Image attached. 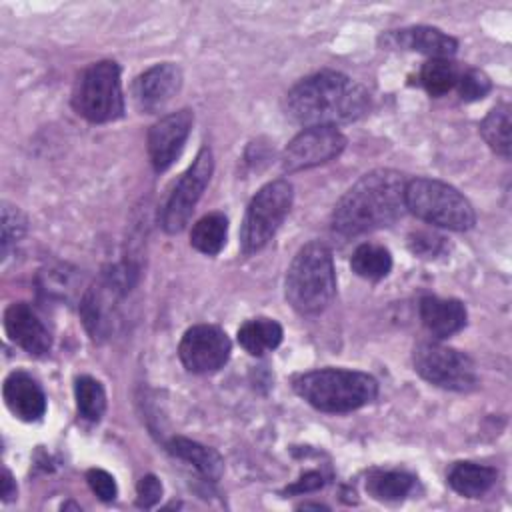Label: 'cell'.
I'll return each instance as SVG.
<instances>
[{"label":"cell","mask_w":512,"mask_h":512,"mask_svg":"<svg viewBox=\"0 0 512 512\" xmlns=\"http://www.w3.org/2000/svg\"><path fill=\"white\" fill-rule=\"evenodd\" d=\"M456 86H458V92H460L462 100H468V102L480 100V98H484L492 90L490 78L482 70H478V68H470V70L462 72L458 76Z\"/></svg>","instance_id":"obj_28"},{"label":"cell","mask_w":512,"mask_h":512,"mask_svg":"<svg viewBox=\"0 0 512 512\" xmlns=\"http://www.w3.org/2000/svg\"><path fill=\"white\" fill-rule=\"evenodd\" d=\"M86 480H88V486L92 488V492H94L100 500L110 502V500L116 498V494H118L116 482H114V478H112L106 470L92 468V470H88Z\"/></svg>","instance_id":"obj_29"},{"label":"cell","mask_w":512,"mask_h":512,"mask_svg":"<svg viewBox=\"0 0 512 512\" xmlns=\"http://www.w3.org/2000/svg\"><path fill=\"white\" fill-rule=\"evenodd\" d=\"M322 484H324V480H322V476L318 472H306L296 484L288 486L286 492H296V494L312 492V490H318Z\"/></svg>","instance_id":"obj_32"},{"label":"cell","mask_w":512,"mask_h":512,"mask_svg":"<svg viewBox=\"0 0 512 512\" xmlns=\"http://www.w3.org/2000/svg\"><path fill=\"white\" fill-rule=\"evenodd\" d=\"M74 394H76V406L78 412L86 420H100L104 410H106V392L102 384L92 378V376H78L74 384Z\"/></svg>","instance_id":"obj_26"},{"label":"cell","mask_w":512,"mask_h":512,"mask_svg":"<svg viewBox=\"0 0 512 512\" xmlns=\"http://www.w3.org/2000/svg\"><path fill=\"white\" fill-rule=\"evenodd\" d=\"M26 232V216L12 204H2V254L6 256L10 244L18 242Z\"/></svg>","instance_id":"obj_27"},{"label":"cell","mask_w":512,"mask_h":512,"mask_svg":"<svg viewBox=\"0 0 512 512\" xmlns=\"http://www.w3.org/2000/svg\"><path fill=\"white\" fill-rule=\"evenodd\" d=\"M414 488V476L398 470H376L366 480V490L376 500H402Z\"/></svg>","instance_id":"obj_22"},{"label":"cell","mask_w":512,"mask_h":512,"mask_svg":"<svg viewBox=\"0 0 512 512\" xmlns=\"http://www.w3.org/2000/svg\"><path fill=\"white\" fill-rule=\"evenodd\" d=\"M382 42L388 46L416 50L430 58H450L458 48V42L452 36L432 26H412L404 30H394L382 36Z\"/></svg>","instance_id":"obj_16"},{"label":"cell","mask_w":512,"mask_h":512,"mask_svg":"<svg viewBox=\"0 0 512 512\" xmlns=\"http://www.w3.org/2000/svg\"><path fill=\"white\" fill-rule=\"evenodd\" d=\"M16 496V484L8 470L2 472V500H10Z\"/></svg>","instance_id":"obj_33"},{"label":"cell","mask_w":512,"mask_h":512,"mask_svg":"<svg viewBox=\"0 0 512 512\" xmlns=\"http://www.w3.org/2000/svg\"><path fill=\"white\" fill-rule=\"evenodd\" d=\"M240 346L252 356H262L282 342V326L270 318H254L238 328Z\"/></svg>","instance_id":"obj_20"},{"label":"cell","mask_w":512,"mask_h":512,"mask_svg":"<svg viewBox=\"0 0 512 512\" xmlns=\"http://www.w3.org/2000/svg\"><path fill=\"white\" fill-rule=\"evenodd\" d=\"M2 394L8 410L24 422H36L46 412V396L40 384L26 372H12L4 380Z\"/></svg>","instance_id":"obj_15"},{"label":"cell","mask_w":512,"mask_h":512,"mask_svg":"<svg viewBox=\"0 0 512 512\" xmlns=\"http://www.w3.org/2000/svg\"><path fill=\"white\" fill-rule=\"evenodd\" d=\"M230 338L226 332L212 324H196L188 328L180 340L178 354L186 370L208 374L222 368L230 358Z\"/></svg>","instance_id":"obj_11"},{"label":"cell","mask_w":512,"mask_h":512,"mask_svg":"<svg viewBox=\"0 0 512 512\" xmlns=\"http://www.w3.org/2000/svg\"><path fill=\"white\" fill-rule=\"evenodd\" d=\"M168 452L180 460H186L188 464H192L204 478L208 480H218L224 472V462L222 456L214 450L208 448L200 442L176 436L168 442Z\"/></svg>","instance_id":"obj_18"},{"label":"cell","mask_w":512,"mask_h":512,"mask_svg":"<svg viewBox=\"0 0 512 512\" xmlns=\"http://www.w3.org/2000/svg\"><path fill=\"white\" fill-rule=\"evenodd\" d=\"M406 178L390 168L364 174L334 206L332 228L344 236L370 232L398 220L404 204Z\"/></svg>","instance_id":"obj_1"},{"label":"cell","mask_w":512,"mask_h":512,"mask_svg":"<svg viewBox=\"0 0 512 512\" xmlns=\"http://www.w3.org/2000/svg\"><path fill=\"white\" fill-rule=\"evenodd\" d=\"M458 66L448 58H430L420 72V82L432 96H442L458 82Z\"/></svg>","instance_id":"obj_25"},{"label":"cell","mask_w":512,"mask_h":512,"mask_svg":"<svg viewBox=\"0 0 512 512\" xmlns=\"http://www.w3.org/2000/svg\"><path fill=\"white\" fill-rule=\"evenodd\" d=\"M408 246L414 254L418 256H424V258H432L434 254L440 252L442 248V238L440 236H434L430 232H416V234H410L408 238Z\"/></svg>","instance_id":"obj_31"},{"label":"cell","mask_w":512,"mask_h":512,"mask_svg":"<svg viewBox=\"0 0 512 512\" xmlns=\"http://www.w3.org/2000/svg\"><path fill=\"white\" fill-rule=\"evenodd\" d=\"M352 270L366 280H380L392 268V256L384 246L360 244L350 260Z\"/></svg>","instance_id":"obj_24"},{"label":"cell","mask_w":512,"mask_h":512,"mask_svg":"<svg viewBox=\"0 0 512 512\" xmlns=\"http://www.w3.org/2000/svg\"><path fill=\"white\" fill-rule=\"evenodd\" d=\"M212 168H214V160H212V150L208 146H202L200 152L196 154L192 166L180 176V180L176 182L174 190L170 192L164 210H162V218L160 224L168 234H176L180 230H184V226L188 224L196 202L200 200L210 176H212Z\"/></svg>","instance_id":"obj_9"},{"label":"cell","mask_w":512,"mask_h":512,"mask_svg":"<svg viewBox=\"0 0 512 512\" xmlns=\"http://www.w3.org/2000/svg\"><path fill=\"white\" fill-rule=\"evenodd\" d=\"M136 494H138L136 504L140 508H152L162 496V484L154 474H146L140 478V482L136 486Z\"/></svg>","instance_id":"obj_30"},{"label":"cell","mask_w":512,"mask_h":512,"mask_svg":"<svg viewBox=\"0 0 512 512\" xmlns=\"http://www.w3.org/2000/svg\"><path fill=\"white\" fill-rule=\"evenodd\" d=\"M4 330H6L8 338L16 346L24 348L28 354L42 356L52 346L46 326L42 324L38 314L26 302H14L6 308Z\"/></svg>","instance_id":"obj_14"},{"label":"cell","mask_w":512,"mask_h":512,"mask_svg":"<svg viewBox=\"0 0 512 512\" xmlns=\"http://www.w3.org/2000/svg\"><path fill=\"white\" fill-rule=\"evenodd\" d=\"M412 364L426 382L446 390L468 392L478 382L472 358L440 342H418L412 352Z\"/></svg>","instance_id":"obj_8"},{"label":"cell","mask_w":512,"mask_h":512,"mask_svg":"<svg viewBox=\"0 0 512 512\" xmlns=\"http://www.w3.org/2000/svg\"><path fill=\"white\" fill-rule=\"evenodd\" d=\"M406 208L420 220L464 232L476 222L472 204L450 184L434 178H414L406 182L404 190Z\"/></svg>","instance_id":"obj_5"},{"label":"cell","mask_w":512,"mask_h":512,"mask_svg":"<svg viewBox=\"0 0 512 512\" xmlns=\"http://www.w3.org/2000/svg\"><path fill=\"white\" fill-rule=\"evenodd\" d=\"M72 104L90 122H110L122 116L124 98L120 68L112 60L90 64L78 78Z\"/></svg>","instance_id":"obj_6"},{"label":"cell","mask_w":512,"mask_h":512,"mask_svg":"<svg viewBox=\"0 0 512 512\" xmlns=\"http://www.w3.org/2000/svg\"><path fill=\"white\" fill-rule=\"evenodd\" d=\"M420 320L430 334L446 338L466 326V308L456 298L424 296L420 300Z\"/></svg>","instance_id":"obj_17"},{"label":"cell","mask_w":512,"mask_h":512,"mask_svg":"<svg viewBox=\"0 0 512 512\" xmlns=\"http://www.w3.org/2000/svg\"><path fill=\"white\" fill-rule=\"evenodd\" d=\"M496 470L474 462H456L448 472V484L466 498H480L496 482Z\"/></svg>","instance_id":"obj_19"},{"label":"cell","mask_w":512,"mask_h":512,"mask_svg":"<svg viewBox=\"0 0 512 512\" xmlns=\"http://www.w3.org/2000/svg\"><path fill=\"white\" fill-rule=\"evenodd\" d=\"M300 508H304V510H306V508H318V510H320V508H326V506H322V504H302Z\"/></svg>","instance_id":"obj_34"},{"label":"cell","mask_w":512,"mask_h":512,"mask_svg":"<svg viewBox=\"0 0 512 512\" xmlns=\"http://www.w3.org/2000/svg\"><path fill=\"white\" fill-rule=\"evenodd\" d=\"M194 116L188 108L162 116L148 132V154L156 172H164L180 156Z\"/></svg>","instance_id":"obj_12"},{"label":"cell","mask_w":512,"mask_h":512,"mask_svg":"<svg viewBox=\"0 0 512 512\" xmlns=\"http://www.w3.org/2000/svg\"><path fill=\"white\" fill-rule=\"evenodd\" d=\"M480 134L496 154L510 158V106L492 108L480 122Z\"/></svg>","instance_id":"obj_23"},{"label":"cell","mask_w":512,"mask_h":512,"mask_svg":"<svg viewBox=\"0 0 512 512\" xmlns=\"http://www.w3.org/2000/svg\"><path fill=\"white\" fill-rule=\"evenodd\" d=\"M292 386L300 398L322 412L342 414L370 404L378 394L376 380L358 370L322 368L298 374Z\"/></svg>","instance_id":"obj_3"},{"label":"cell","mask_w":512,"mask_h":512,"mask_svg":"<svg viewBox=\"0 0 512 512\" xmlns=\"http://www.w3.org/2000/svg\"><path fill=\"white\" fill-rule=\"evenodd\" d=\"M292 198L294 192L288 180H272L254 194L240 230V246L246 256L262 250L272 240L290 212Z\"/></svg>","instance_id":"obj_7"},{"label":"cell","mask_w":512,"mask_h":512,"mask_svg":"<svg viewBox=\"0 0 512 512\" xmlns=\"http://www.w3.org/2000/svg\"><path fill=\"white\" fill-rule=\"evenodd\" d=\"M370 104L364 86L348 76L322 70L300 80L286 96L290 118L304 126H336L360 118Z\"/></svg>","instance_id":"obj_2"},{"label":"cell","mask_w":512,"mask_h":512,"mask_svg":"<svg viewBox=\"0 0 512 512\" xmlns=\"http://www.w3.org/2000/svg\"><path fill=\"white\" fill-rule=\"evenodd\" d=\"M182 72L170 62L156 64L142 72L134 82V100L144 112L162 110L180 90Z\"/></svg>","instance_id":"obj_13"},{"label":"cell","mask_w":512,"mask_h":512,"mask_svg":"<svg viewBox=\"0 0 512 512\" xmlns=\"http://www.w3.org/2000/svg\"><path fill=\"white\" fill-rule=\"evenodd\" d=\"M336 292L332 252L322 242L304 244L286 272V300L304 314L322 312Z\"/></svg>","instance_id":"obj_4"},{"label":"cell","mask_w":512,"mask_h":512,"mask_svg":"<svg viewBox=\"0 0 512 512\" xmlns=\"http://www.w3.org/2000/svg\"><path fill=\"white\" fill-rule=\"evenodd\" d=\"M346 146L344 134L336 126H310L296 134L282 152V168L300 172L336 158Z\"/></svg>","instance_id":"obj_10"},{"label":"cell","mask_w":512,"mask_h":512,"mask_svg":"<svg viewBox=\"0 0 512 512\" xmlns=\"http://www.w3.org/2000/svg\"><path fill=\"white\" fill-rule=\"evenodd\" d=\"M226 236H228V218L220 212H212L202 216L190 232V244L208 256L218 254L224 244H226Z\"/></svg>","instance_id":"obj_21"}]
</instances>
